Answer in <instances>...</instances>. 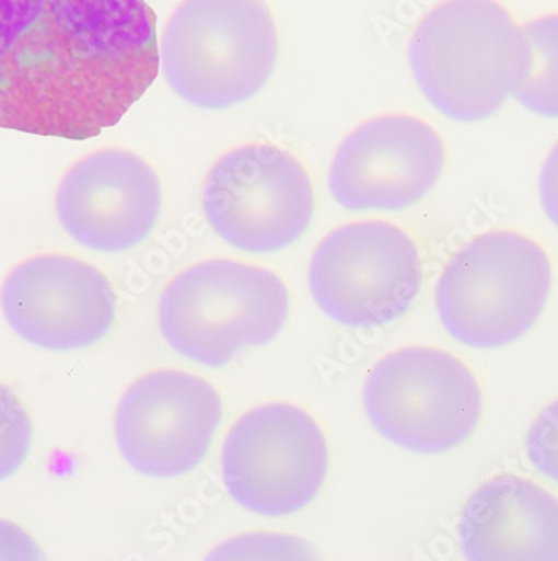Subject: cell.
<instances>
[{
  "label": "cell",
  "mask_w": 558,
  "mask_h": 561,
  "mask_svg": "<svg viewBox=\"0 0 558 561\" xmlns=\"http://www.w3.org/2000/svg\"><path fill=\"white\" fill-rule=\"evenodd\" d=\"M146 0H0V128L96 138L160 75Z\"/></svg>",
  "instance_id": "obj_1"
},
{
  "label": "cell",
  "mask_w": 558,
  "mask_h": 561,
  "mask_svg": "<svg viewBox=\"0 0 558 561\" xmlns=\"http://www.w3.org/2000/svg\"><path fill=\"white\" fill-rule=\"evenodd\" d=\"M425 100L453 123L487 122L531 71L523 28L497 0H445L425 15L408 49Z\"/></svg>",
  "instance_id": "obj_2"
},
{
  "label": "cell",
  "mask_w": 558,
  "mask_h": 561,
  "mask_svg": "<svg viewBox=\"0 0 558 561\" xmlns=\"http://www.w3.org/2000/svg\"><path fill=\"white\" fill-rule=\"evenodd\" d=\"M278 54L266 0H183L164 28L160 56L176 96L196 110L224 111L265 90Z\"/></svg>",
  "instance_id": "obj_3"
},
{
  "label": "cell",
  "mask_w": 558,
  "mask_h": 561,
  "mask_svg": "<svg viewBox=\"0 0 558 561\" xmlns=\"http://www.w3.org/2000/svg\"><path fill=\"white\" fill-rule=\"evenodd\" d=\"M278 275L236 260H206L181 272L161 295V334L179 356L224 367L247 347L275 341L290 317Z\"/></svg>",
  "instance_id": "obj_4"
},
{
  "label": "cell",
  "mask_w": 558,
  "mask_h": 561,
  "mask_svg": "<svg viewBox=\"0 0 558 561\" xmlns=\"http://www.w3.org/2000/svg\"><path fill=\"white\" fill-rule=\"evenodd\" d=\"M551 263L525 234L491 230L463 247L437 287L445 331L465 347L495 351L525 337L550 297Z\"/></svg>",
  "instance_id": "obj_5"
},
{
  "label": "cell",
  "mask_w": 558,
  "mask_h": 561,
  "mask_svg": "<svg viewBox=\"0 0 558 561\" xmlns=\"http://www.w3.org/2000/svg\"><path fill=\"white\" fill-rule=\"evenodd\" d=\"M363 399L375 430L418 455H443L467 443L484 412L480 383L442 348L393 352L371 370Z\"/></svg>",
  "instance_id": "obj_6"
},
{
  "label": "cell",
  "mask_w": 558,
  "mask_h": 561,
  "mask_svg": "<svg viewBox=\"0 0 558 561\" xmlns=\"http://www.w3.org/2000/svg\"><path fill=\"white\" fill-rule=\"evenodd\" d=\"M310 290L325 316L358 331L398 322L417 302L423 265L396 225L354 221L326 237L310 263Z\"/></svg>",
  "instance_id": "obj_7"
},
{
  "label": "cell",
  "mask_w": 558,
  "mask_h": 561,
  "mask_svg": "<svg viewBox=\"0 0 558 561\" xmlns=\"http://www.w3.org/2000/svg\"><path fill=\"white\" fill-rule=\"evenodd\" d=\"M202 211L228 245L269 255L290 249L310 230L315 192L293 154L255 142L216 161L202 186Z\"/></svg>",
  "instance_id": "obj_8"
},
{
  "label": "cell",
  "mask_w": 558,
  "mask_h": 561,
  "mask_svg": "<svg viewBox=\"0 0 558 561\" xmlns=\"http://www.w3.org/2000/svg\"><path fill=\"white\" fill-rule=\"evenodd\" d=\"M329 468L325 434L293 404L246 412L224 440L221 472L228 493L255 515H294L312 505Z\"/></svg>",
  "instance_id": "obj_9"
},
{
  "label": "cell",
  "mask_w": 558,
  "mask_h": 561,
  "mask_svg": "<svg viewBox=\"0 0 558 561\" xmlns=\"http://www.w3.org/2000/svg\"><path fill=\"white\" fill-rule=\"evenodd\" d=\"M221 417L223 401L211 382L183 370H154L120 398L117 446L142 477H184L205 461Z\"/></svg>",
  "instance_id": "obj_10"
},
{
  "label": "cell",
  "mask_w": 558,
  "mask_h": 561,
  "mask_svg": "<svg viewBox=\"0 0 558 561\" xmlns=\"http://www.w3.org/2000/svg\"><path fill=\"white\" fill-rule=\"evenodd\" d=\"M443 167L445 145L433 126L410 114H383L341 142L329 192L353 214L407 210L435 188Z\"/></svg>",
  "instance_id": "obj_11"
},
{
  "label": "cell",
  "mask_w": 558,
  "mask_h": 561,
  "mask_svg": "<svg viewBox=\"0 0 558 561\" xmlns=\"http://www.w3.org/2000/svg\"><path fill=\"white\" fill-rule=\"evenodd\" d=\"M0 306L12 331L50 352H75L103 341L116 322L117 297L103 272L65 255H40L8 275Z\"/></svg>",
  "instance_id": "obj_12"
},
{
  "label": "cell",
  "mask_w": 558,
  "mask_h": 561,
  "mask_svg": "<svg viewBox=\"0 0 558 561\" xmlns=\"http://www.w3.org/2000/svg\"><path fill=\"white\" fill-rule=\"evenodd\" d=\"M57 217L74 242L92 252H129L149 239L163 210L156 171L131 151H96L60 182Z\"/></svg>",
  "instance_id": "obj_13"
},
{
  "label": "cell",
  "mask_w": 558,
  "mask_h": 561,
  "mask_svg": "<svg viewBox=\"0 0 558 561\" xmlns=\"http://www.w3.org/2000/svg\"><path fill=\"white\" fill-rule=\"evenodd\" d=\"M458 537L467 560L558 561V497L525 478L495 477L472 494Z\"/></svg>",
  "instance_id": "obj_14"
},
{
  "label": "cell",
  "mask_w": 558,
  "mask_h": 561,
  "mask_svg": "<svg viewBox=\"0 0 558 561\" xmlns=\"http://www.w3.org/2000/svg\"><path fill=\"white\" fill-rule=\"evenodd\" d=\"M532 65L515 93L516 103L535 116L558 119V14H548L523 25Z\"/></svg>",
  "instance_id": "obj_15"
},
{
  "label": "cell",
  "mask_w": 558,
  "mask_h": 561,
  "mask_svg": "<svg viewBox=\"0 0 558 561\" xmlns=\"http://www.w3.org/2000/svg\"><path fill=\"white\" fill-rule=\"evenodd\" d=\"M34 426L24 402L11 388L0 383V483L27 461L33 448Z\"/></svg>",
  "instance_id": "obj_16"
},
{
  "label": "cell",
  "mask_w": 558,
  "mask_h": 561,
  "mask_svg": "<svg viewBox=\"0 0 558 561\" xmlns=\"http://www.w3.org/2000/svg\"><path fill=\"white\" fill-rule=\"evenodd\" d=\"M525 455L538 472L558 483V401L548 404L532 424Z\"/></svg>",
  "instance_id": "obj_17"
},
{
  "label": "cell",
  "mask_w": 558,
  "mask_h": 561,
  "mask_svg": "<svg viewBox=\"0 0 558 561\" xmlns=\"http://www.w3.org/2000/svg\"><path fill=\"white\" fill-rule=\"evenodd\" d=\"M43 558L33 538L14 523L0 522V560H37Z\"/></svg>",
  "instance_id": "obj_18"
},
{
  "label": "cell",
  "mask_w": 558,
  "mask_h": 561,
  "mask_svg": "<svg viewBox=\"0 0 558 561\" xmlns=\"http://www.w3.org/2000/svg\"><path fill=\"white\" fill-rule=\"evenodd\" d=\"M538 193L545 215L558 228V142L551 148L542 167Z\"/></svg>",
  "instance_id": "obj_19"
}]
</instances>
